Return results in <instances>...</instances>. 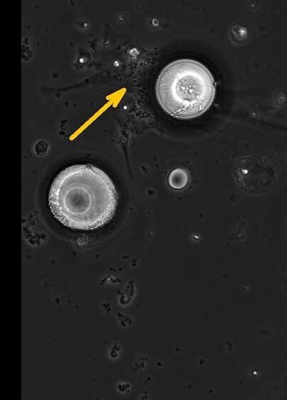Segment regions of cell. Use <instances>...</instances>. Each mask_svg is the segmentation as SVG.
Listing matches in <instances>:
<instances>
[{"label": "cell", "mask_w": 287, "mask_h": 400, "mask_svg": "<svg viewBox=\"0 0 287 400\" xmlns=\"http://www.w3.org/2000/svg\"><path fill=\"white\" fill-rule=\"evenodd\" d=\"M215 93L210 72L201 63L189 59L167 65L156 83L159 104L177 119H191L203 114L211 105Z\"/></svg>", "instance_id": "obj_2"}, {"label": "cell", "mask_w": 287, "mask_h": 400, "mask_svg": "<svg viewBox=\"0 0 287 400\" xmlns=\"http://www.w3.org/2000/svg\"><path fill=\"white\" fill-rule=\"evenodd\" d=\"M189 180L187 171L183 168H176L172 171L169 176V183L174 189H181L184 188Z\"/></svg>", "instance_id": "obj_3"}, {"label": "cell", "mask_w": 287, "mask_h": 400, "mask_svg": "<svg viewBox=\"0 0 287 400\" xmlns=\"http://www.w3.org/2000/svg\"><path fill=\"white\" fill-rule=\"evenodd\" d=\"M49 207L63 225L91 230L115 215L118 193L111 178L92 165H74L62 171L49 191Z\"/></svg>", "instance_id": "obj_1"}]
</instances>
